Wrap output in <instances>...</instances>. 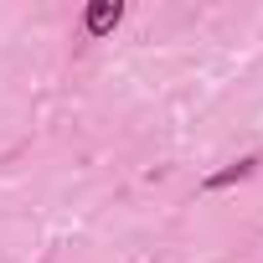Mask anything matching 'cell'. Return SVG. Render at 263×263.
<instances>
[{
    "instance_id": "obj_1",
    "label": "cell",
    "mask_w": 263,
    "mask_h": 263,
    "mask_svg": "<svg viewBox=\"0 0 263 263\" xmlns=\"http://www.w3.org/2000/svg\"><path fill=\"white\" fill-rule=\"evenodd\" d=\"M119 21H124V6H119V0H93V6L83 11V31H88V36H108Z\"/></svg>"
},
{
    "instance_id": "obj_2",
    "label": "cell",
    "mask_w": 263,
    "mask_h": 263,
    "mask_svg": "<svg viewBox=\"0 0 263 263\" xmlns=\"http://www.w3.org/2000/svg\"><path fill=\"white\" fill-rule=\"evenodd\" d=\"M253 171H258V160H253V155H242L237 165H227V171H217V176H206V181H201V191H227V186H237V181H248Z\"/></svg>"
}]
</instances>
